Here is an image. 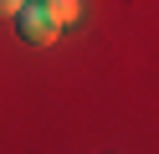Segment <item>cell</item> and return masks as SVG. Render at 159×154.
I'll return each instance as SVG.
<instances>
[{
  "label": "cell",
  "mask_w": 159,
  "mask_h": 154,
  "mask_svg": "<svg viewBox=\"0 0 159 154\" xmlns=\"http://www.w3.org/2000/svg\"><path fill=\"white\" fill-rule=\"evenodd\" d=\"M16 31H21V41H31V46H52L62 26L46 16V5H41V0H26V5L16 10Z\"/></svg>",
  "instance_id": "obj_1"
},
{
  "label": "cell",
  "mask_w": 159,
  "mask_h": 154,
  "mask_svg": "<svg viewBox=\"0 0 159 154\" xmlns=\"http://www.w3.org/2000/svg\"><path fill=\"white\" fill-rule=\"evenodd\" d=\"M41 5H46V16H52L57 26H67V21L82 16V0H41Z\"/></svg>",
  "instance_id": "obj_2"
},
{
  "label": "cell",
  "mask_w": 159,
  "mask_h": 154,
  "mask_svg": "<svg viewBox=\"0 0 159 154\" xmlns=\"http://www.w3.org/2000/svg\"><path fill=\"white\" fill-rule=\"evenodd\" d=\"M21 5H26V0H0V16H16Z\"/></svg>",
  "instance_id": "obj_3"
}]
</instances>
